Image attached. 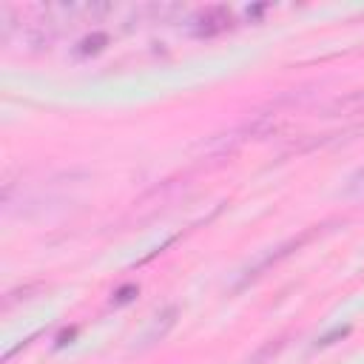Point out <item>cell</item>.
Segmentation results:
<instances>
[{
	"instance_id": "3",
	"label": "cell",
	"mask_w": 364,
	"mask_h": 364,
	"mask_svg": "<svg viewBox=\"0 0 364 364\" xmlns=\"http://www.w3.org/2000/svg\"><path fill=\"white\" fill-rule=\"evenodd\" d=\"M310 236H313V230H307V233H301V236H296V239H290V242H284L282 247H276V250H270V253H264V256H262V259H259V262H256L253 267H247V273H245V279H242V284H245V282H250V279H256V276H259L262 270H267L270 264H276V262H282V259H284V256H290L293 250H299V247H301V245H304V242H307Z\"/></svg>"
},
{
	"instance_id": "2",
	"label": "cell",
	"mask_w": 364,
	"mask_h": 364,
	"mask_svg": "<svg viewBox=\"0 0 364 364\" xmlns=\"http://www.w3.org/2000/svg\"><path fill=\"white\" fill-rule=\"evenodd\" d=\"M176 316H179L176 304H168V307H162V310L154 316V321L148 324V330L142 333V341H139L136 347H139V350H145V347H154L156 341H162V338L171 333V327L176 324Z\"/></svg>"
},
{
	"instance_id": "1",
	"label": "cell",
	"mask_w": 364,
	"mask_h": 364,
	"mask_svg": "<svg viewBox=\"0 0 364 364\" xmlns=\"http://www.w3.org/2000/svg\"><path fill=\"white\" fill-rule=\"evenodd\" d=\"M230 20H233V14H230L228 6H208V9H202L191 20V34H196V37H213V34L225 31L230 26Z\"/></svg>"
},
{
	"instance_id": "4",
	"label": "cell",
	"mask_w": 364,
	"mask_h": 364,
	"mask_svg": "<svg viewBox=\"0 0 364 364\" xmlns=\"http://www.w3.org/2000/svg\"><path fill=\"white\" fill-rule=\"evenodd\" d=\"M327 114H364V91H353V94H347V97H338L330 108H327Z\"/></svg>"
},
{
	"instance_id": "6",
	"label": "cell",
	"mask_w": 364,
	"mask_h": 364,
	"mask_svg": "<svg viewBox=\"0 0 364 364\" xmlns=\"http://www.w3.org/2000/svg\"><path fill=\"white\" fill-rule=\"evenodd\" d=\"M341 196H364V165H358V168L347 176L344 188H341Z\"/></svg>"
},
{
	"instance_id": "7",
	"label": "cell",
	"mask_w": 364,
	"mask_h": 364,
	"mask_svg": "<svg viewBox=\"0 0 364 364\" xmlns=\"http://www.w3.org/2000/svg\"><path fill=\"white\" fill-rule=\"evenodd\" d=\"M136 293H139V287H136V284H122V287L114 293V299H111V301L119 307V304H128V301H134V296H136Z\"/></svg>"
},
{
	"instance_id": "5",
	"label": "cell",
	"mask_w": 364,
	"mask_h": 364,
	"mask_svg": "<svg viewBox=\"0 0 364 364\" xmlns=\"http://www.w3.org/2000/svg\"><path fill=\"white\" fill-rule=\"evenodd\" d=\"M105 43H108V34H105V31H94V34H88V37H82V40L77 43L74 54H77V57H91V54H100V51L105 48Z\"/></svg>"
},
{
	"instance_id": "8",
	"label": "cell",
	"mask_w": 364,
	"mask_h": 364,
	"mask_svg": "<svg viewBox=\"0 0 364 364\" xmlns=\"http://www.w3.org/2000/svg\"><path fill=\"white\" fill-rule=\"evenodd\" d=\"M350 333V327H336L333 333H327L324 338H318V347H327V344H333V338H341V336H347Z\"/></svg>"
}]
</instances>
